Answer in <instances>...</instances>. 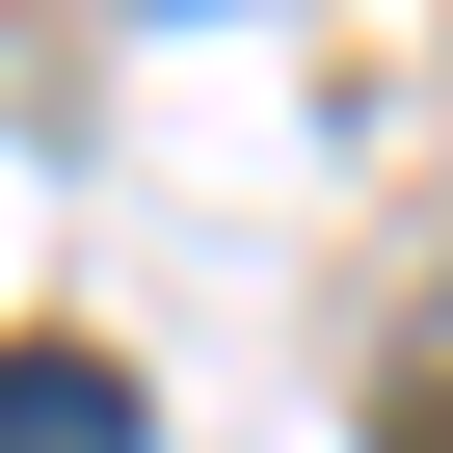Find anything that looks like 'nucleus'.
Instances as JSON below:
<instances>
[{"label":"nucleus","mask_w":453,"mask_h":453,"mask_svg":"<svg viewBox=\"0 0 453 453\" xmlns=\"http://www.w3.org/2000/svg\"><path fill=\"white\" fill-rule=\"evenodd\" d=\"M373 453H453V373H400V400H373Z\"/></svg>","instance_id":"obj_2"},{"label":"nucleus","mask_w":453,"mask_h":453,"mask_svg":"<svg viewBox=\"0 0 453 453\" xmlns=\"http://www.w3.org/2000/svg\"><path fill=\"white\" fill-rule=\"evenodd\" d=\"M0 453H134V373L107 347H0Z\"/></svg>","instance_id":"obj_1"}]
</instances>
